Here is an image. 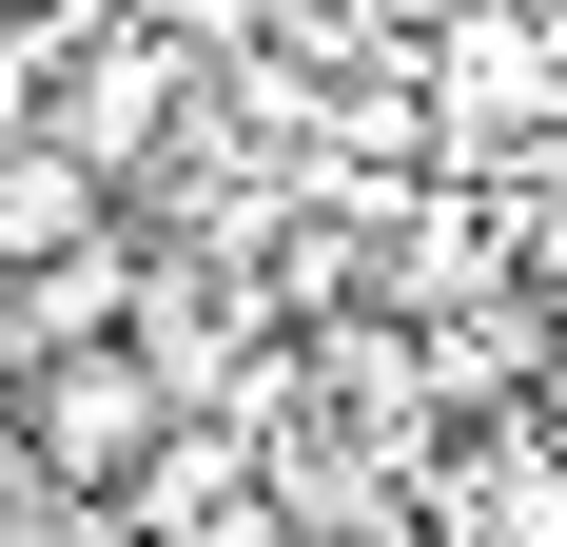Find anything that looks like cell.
I'll list each match as a JSON object with an SVG mask.
<instances>
[{
  "mask_svg": "<svg viewBox=\"0 0 567 547\" xmlns=\"http://www.w3.org/2000/svg\"><path fill=\"white\" fill-rule=\"evenodd\" d=\"M176 431H196V391H176L137 332H99V352H40V372H20V469H40L59 508H117Z\"/></svg>",
  "mask_w": 567,
  "mask_h": 547,
  "instance_id": "cell-1",
  "label": "cell"
},
{
  "mask_svg": "<svg viewBox=\"0 0 567 547\" xmlns=\"http://www.w3.org/2000/svg\"><path fill=\"white\" fill-rule=\"evenodd\" d=\"M99 235H117V176L99 157H59V137L0 157V274H59V255H99Z\"/></svg>",
  "mask_w": 567,
  "mask_h": 547,
  "instance_id": "cell-2",
  "label": "cell"
},
{
  "mask_svg": "<svg viewBox=\"0 0 567 547\" xmlns=\"http://www.w3.org/2000/svg\"><path fill=\"white\" fill-rule=\"evenodd\" d=\"M0 469H20V372H0Z\"/></svg>",
  "mask_w": 567,
  "mask_h": 547,
  "instance_id": "cell-3",
  "label": "cell"
},
{
  "mask_svg": "<svg viewBox=\"0 0 567 547\" xmlns=\"http://www.w3.org/2000/svg\"><path fill=\"white\" fill-rule=\"evenodd\" d=\"M528 411H548V431H567V372H548V391H528Z\"/></svg>",
  "mask_w": 567,
  "mask_h": 547,
  "instance_id": "cell-4",
  "label": "cell"
},
{
  "mask_svg": "<svg viewBox=\"0 0 567 547\" xmlns=\"http://www.w3.org/2000/svg\"><path fill=\"white\" fill-rule=\"evenodd\" d=\"M548 40H567V0H548Z\"/></svg>",
  "mask_w": 567,
  "mask_h": 547,
  "instance_id": "cell-5",
  "label": "cell"
}]
</instances>
